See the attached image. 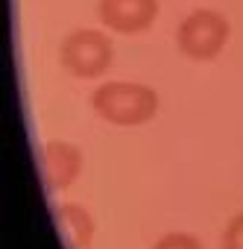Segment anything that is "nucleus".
<instances>
[{
	"label": "nucleus",
	"mask_w": 243,
	"mask_h": 249,
	"mask_svg": "<svg viewBox=\"0 0 243 249\" xmlns=\"http://www.w3.org/2000/svg\"><path fill=\"white\" fill-rule=\"evenodd\" d=\"M100 21L123 36L144 33L158 18V0H100Z\"/></svg>",
	"instance_id": "nucleus-4"
},
{
	"label": "nucleus",
	"mask_w": 243,
	"mask_h": 249,
	"mask_svg": "<svg viewBox=\"0 0 243 249\" xmlns=\"http://www.w3.org/2000/svg\"><path fill=\"white\" fill-rule=\"evenodd\" d=\"M153 249H202V240L193 237L191 231H170V234H164Z\"/></svg>",
	"instance_id": "nucleus-7"
},
{
	"label": "nucleus",
	"mask_w": 243,
	"mask_h": 249,
	"mask_svg": "<svg viewBox=\"0 0 243 249\" xmlns=\"http://www.w3.org/2000/svg\"><path fill=\"white\" fill-rule=\"evenodd\" d=\"M56 226H59V234L65 240L68 249H88L91 240H94V217L88 214V208L76 205V202H62L56 205Z\"/></svg>",
	"instance_id": "nucleus-6"
},
{
	"label": "nucleus",
	"mask_w": 243,
	"mask_h": 249,
	"mask_svg": "<svg viewBox=\"0 0 243 249\" xmlns=\"http://www.w3.org/2000/svg\"><path fill=\"white\" fill-rule=\"evenodd\" d=\"M223 249H243V211L226 226V231H223Z\"/></svg>",
	"instance_id": "nucleus-8"
},
{
	"label": "nucleus",
	"mask_w": 243,
	"mask_h": 249,
	"mask_svg": "<svg viewBox=\"0 0 243 249\" xmlns=\"http://www.w3.org/2000/svg\"><path fill=\"white\" fill-rule=\"evenodd\" d=\"M62 65L79 79H97L111 68L114 50L100 30H73L59 47Z\"/></svg>",
	"instance_id": "nucleus-3"
},
{
	"label": "nucleus",
	"mask_w": 243,
	"mask_h": 249,
	"mask_svg": "<svg viewBox=\"0 0 243 249\" xmlns=\"http://www.w3.org/2000/svg\"><path fill=\"white\" fill-rule=\"evenodd\" d=\"M228 41V21L214 9H193L176 30L179 50L193 62H211Z\"/></svg>",
	"instance_id": "nucleus-2"
},
{
	"label": "nucleus",
	"mask_w": 243,
	"mask_h": 249,
	"mask_svg": "<svg viewBox=\"0 0 243 249\" xmlns=\"http://www.w3.org/2000/svg\"><path fill=\"white\" fill-rule=\"evenodd\" d=\"M82 170V153L79 147L68 141H50L41 147V179L47 191H65L76 182Z\"/></svg>",
	"instance_id": "nucleus-5"
},
{
	"label": "nucleus",
	"mask_w": 243,
	"mask_h": 249,
	"mask_svg": "<svg viewBox=\"0 0 243 249\" xmlns=\"http://www.w3.org/2000/svg\"><path fill=\"white\" fill-rule=\"evenodd\" d=\"M91 108L114 126H144L158 111V94L141 82H105L91 94Z\"/></svg>",
	"instance_id": "nucleus-1"
}]
</instances>
